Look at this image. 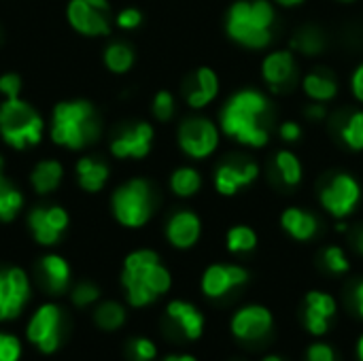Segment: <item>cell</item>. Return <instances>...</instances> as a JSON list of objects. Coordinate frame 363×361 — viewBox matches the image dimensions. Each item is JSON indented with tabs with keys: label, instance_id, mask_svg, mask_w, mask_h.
Instances as JSON below:
<instances>
[{
	"label": "cell",
	"instance_id": "ab89813d",
	"mask_svg": "<svg viewBox=\"0 0 363 361\" xmlns=\"http://www.w3.org/2000/svg\"><path fill=\"white\" fill-rule=\"evenodd\" d=\"M19 91H21V79L19 74L15 72H6L0 77V94L11 100V98H19Z\"/></svg>",
	"mask_w": 363,
	"mask_h": 361
},
{
	"label": "cell",
	"instance_id": "ac0fdd59",
	"mask_svg": "<svg viewBox=\"0 0 363 361\" xmlns=\"http://www.w3.org/2000/svg\"><path fill=\"white\" fill-rule=\"evenodd\" d=\"M336 315V300L323 291H311L304 300V326L311 334L323 336Z\"/></svg>",
	"mask_w": 363,
	"mask_h": 361
},
{
	"label": "cell",
	"instance_id": "30bf717a",
	"mask_svg": "<svg viewBox=\"0 0 363 361\" xmlns=\"http://www.w3.org/2000/svg\"><path fill=\"white\" fill-rule=\"evenodd\" d=\"M111 6L106 0H70L68 21L85 36H106L111 32Z\"/></svg>",
	"mask_w": 363,
	"mask_h": 361
},
{
	"label": "cell",
	"instance_id": "836d02e7",
	"mask_svg": "<svg viewBox=\"0 0 363 361\" xmlns=\"http://www.w3.org/2000/svg\"><path fill=\"white\" fill-rule=\"evenodd\" d=\"M225 245L232 253H249L257 247V234L249 226H234L225 236Z\"/></svg>",
	"mask_w": 363,
	"mask_h": 361
},
{
	"label": "cell",
	"instance_id": "11a10c76",
	"mask_svg": "<svg viewBox=\"0 0 363 361\" xmlns=\"http://www.w3.org/2000/svg\"><path fill=\"white\" fill-rule=\"evenodd\" d=\"M340 2H353V0H340Z\"/></svg>",
	"mask_w": 363,
	"mask_h": 361
},
{
	"label": "cell",
	"instance_id": "cb8c5ba5",
	"mask_svg": "<svg viewBox=\"0 0 363 361\" xmlns=\"http://www.w3.org/2000/svg\"><path fill=\"white\" fill-rule=\"evenodd\" d=\"M302 89L313 102H330L338 96V81L330 70L317 68L302 79Z\"/></svg>",
	"mask_w": 363,
	"mask_h": 361
},
{
	"label": "cell",
	"instance_id": "7dc6e473",
	"mask_svg": "<svg viewBox=\"0 0 363 361\" xmlns=\"http://www.w3.org/2000/svg\"><path fill=\"white\" fill-rule=\"evenodd\" d=\"M274 4H279V6H283V9H294V6H300V4H304L306 0H272Z\"/></svg>",
	"mask_w": 363,
	"mask_h": 361
},
{
	"label": "cell",
	"instance_id": "277c9868",
	"mask_svg": "<svg viewBox=\"0 0 363 361\" xmlns=\"http://www.w3.org/2000/svg\"><path fill=\"white\" fill-rule=\"evenodd\" d=\"M100 117L87 100L60 102L51 117V138L68 149H83L100 138Z\"/></svg>",
	"mask_w": 363,
	"mask_h": 361
},
{
	"label": "cell",
	"instance_id": "60d3db41",
	"mask_svg": "<svg viewBox=\"0 0 363 361\" xmlns=\"http://www.w3.org/2000/svg\"><path fill=\"white\" fill-rule=\"evenodd\" d=\"M140 23H143V13L138 9H132L130 6V9L119 11V15H117V26L123 28V30H134Z\"/></svg>",
	"mask_w": 363,
	"mask_h": 361
},
{
	"label": "cell",
	"instance_id": "c3c4849f",
	"mask_svg": "<svg viewBox=\"0 0 363 361\" xmlns=\"http://www.w3.org/2000/svg\"><path fill=\"white\" fill-rule=\"evenodd\" d=\"M353 245H355L357 253H362L363 255V228H359V230L353 234Z\"/></svg>",
	"mask_w": 363,
	"mask_h": 361
},
{
	"label": "cell",
	"instance_id": "9c48e42d",
	"mask_svg": "<svg viewBox=\"0 0 363 361\" xmlns=\"http://www.w3.org/2000/svg\"><path fill=\"white\" fill-rule=\"evenodd\" d=\"M28 340L40 353H55L64 340V313L55 304H43L28 323Z\"/></svg>",
	"mask_w": 363,
	"mask_h": 361
},
{
	"label": "cell",
	"instance_id": "f5cc1de1",
	"mask_svg": "<svg viewBox=\"0 0 363 361\" xmlns=\"http://www.w3.org/2000/svg\"><path fill=\"white\" fill-rule=\"evenodd\" d=\"M336 230H338V232H347V223H338Z\"/></svg>",
	"mask_w": 363,
	"mask_h": 361
},
{
	"label": "cell",
	"instance_id": "f35d334b",
	"mask_svg": "<svg viewBox=\"0 0 363 361\" xmlns=\"http://www.w3.org/2000/svg\"><path fill=\"white\" fill-rule=\"evenodd\" d=\"M21 357V343L11 336L0 332V361H19Z\"/></svg>",
	"mask_w": 363,
	"mask_h": 361
},
{
	"label": "cell",
	"instance_id": "2e32d148",
	"mask_svg": "<svg viewBox=\"0 0 363 361\" xmlns=\"http://www.w3.org/2000/svg\"><path fill=\"white\" fill-rule=\"evenodd\" d=\"M249 272L242 266L234 264H213L202 274V291L206 298H223L232 289L245 285Z\"/></svg>",
	"mask_w": 363,
	"mask_h": 361
},
{
	"label": "cell",
	"instance_id": "4dcf8cb0",
	"mask_svg": "<svg viewBox=\"0 0 363 361\" xmlns=\"http://www.w3.org/2000/svg\"><path fill=\"white\" fill-rule=\"evenodd\" d=\"M104 64L115 74H125L134 64V49L125 43H111L104 49Z\"/></svg>",
	"mask_w": 363,
	"mask_h": 361
},
{
	"label": "cell",
	"instance_id": "5bb4252c",
	"mask_svg": "<svg viewBox=\"0 0 363 361\" xmlns=\"http://www.w3.org/2000/svg\"><path fill=\"white\" fill-rule=\"evenodd\" d=\"M262 77L272 91H287L298 81V62L291 49H279L264 57Z\"/></svg>",
	"mask_w": 363,
	"mask_h": 361
},
{
	"label": "cell",
	"instance_id": "d6986e66",
	"mask_svg": "<svg viewBox=\"0 0 363 361\" xmlns=\"http://www.w3.org/2000/svg\"><path fill=\"white\" fill-rule=\"evenodd\" d=\"M202 221L194 211H179L168 219L166 238L177 249H189L200 240Z\"/></svg>",
	"mask_w": 363,
	"mask_h": 361
},
{
	"label": "cell",
	"instance_id": "d4e9b609",
	"mask_svg": "<svg viewBox=\"0 0 363 361\" xmlns=\"http://www.w3.org/2000/svg\"><path fill=\"white\" fill-rule=\"evenodd\" d=\"M289 47L291 51H298L302 55H321L325 49H328V36L325 32L319 28V26H313V23H306L302 28H298L289 40Z\"/></svg>",
	"mask_w": 363,
	"mask_h": 361
},
{
	"label": "cell",
	"instance_id": "bcb514c9",
	"mask_svg": "<svg viewBox=\"0 0 363 361\" xmlns=\"http://www.w3.org/2000/svg\"><path fill=\"white\" fill-rule=\"evenodd\" d=\"M353 304H355L357 315L363 319V281H359L353 289Z\"/></svg>",
	"mask_w": 363,
	"mask_h": 361
},
{
	"label": "cell",
	"instance_id": "e575fe53",
	"mask_svg": "<svg viewBox=\"0 0 363 361\" xmlns=\"http://www.w3.org/2000/svg\"><path fill=\"white\" fill-rule=\"evenodd\" d=\"M151 111H153V117H155L157 121H162V123L170 121V119L174 117V111H177L174 96H172L170 91H166V89L157 91V94H155V98H153V106H151Z\"/></svg>",
	"mask_w": 363,
	"mask_h": 361
},
{
	"label": "cell",
	"instance_id": "6da1fadb",
	"mask_svg": "<svg viewBox=\"0 0 363 361\" xmlns=\"http://www.w3.org/2000/svg\"><path fill=\"white\" fill-rule=\"evenodd\" d=\"M270 121L272 102L264 91L253 87L232 94L219 115L221 132L251 149H262L268 145Z\"/></svg>",
	"mask_w": 363,
	"mask_h": 361
},
{
	"label": "cell",
	"instance_id": "44dd1931",
	"mask_svg": "<svg viewBox=\"0 0 363 361\" xmlns=\"http://www.w3.org/2000/svg\"><path fill=\"white\" fill-rule=\"evenodd\" d=\"M219 94V77L213 68L202 66L194 72L187 89H185V98L187 104L191 109H204L208 106Z\"/></svg>",
	"mask_w": 363,
	"mask_h": 361
},
{
	"label": "cell",
	"instance_id": "8fae6325",
	"mask_svg": "<svg viewBox=\"0 0 363 361\" xmlns=\"http://www.w3.org/2000/svg\"><path fill=\"white\" fill-rule=\"evenodd\" d=\"M259 177L257 162L234 155L221 162L215 170V189L221 196H236L242 187H249Z\"/></svg>",
	"mask_w": 363,
	"mask_h": 361
},
{
	"label": "cell",
	"instance_id": "603a6c76",
	"mask_svg": "<svg viewBox=\"0 0 363 361\" xmlns=\"http://www.w3.org/2000/svg\"><path fill=\"white\" fill-rule=\"evenodd\" d=\"M281 226L291 238H296L300 243L311 240L319 232V219L313 213H308L304 209H298V206H289V209L283 211Z\"/></svg>",
	"mask_w": 363,
	"mask_h": 361
},
{
	"label": "cell",
	"instance_id": "4316f807",
	"mask_svg": "<svg viewBox=\"0 0 363 361\" xmlns=\"http://www.w3.org/2000/svg\"><path fill=\"white\" fill-rule=\"evenodd\" d=\"M62 177H64V168H62L60 162L43 160V162H38L34 166V170L30 174V181H32V185H34V189L38 194H51L62 183Z\"/></svg>",
	"mask_w": 363,
	"mask_h": 361
},
{
	"label": "cell",
	"instance_id": "7bdbcfd3",
	"mask_svg": "<svg viewBox=\"0 0 363 361\" xmlns=\"http://www.w3.org/2000/svg\"><path fill=\"white\" fill-rule=\"evenodd\" d=\"M279 134H281V138L285 140V143H298L300 138H302V128H300V123H296V121H283L281 126H279Z\"/></svg>",
	"mask_w": 363,
	"mask_h": 361
},
{
	"label": "cell",
	"instance_id": "52a82bcc",
	"mask_svg": "<svg viewBox=\"0 0 363 361\" xmlns=\"http://www.w3.org/2000/svg\"><path fill=\"white\" fill-rule=\"evenodd\" d=\"M362 200V187L357 179L349 172L332 174L319 189L321 206L336 219L349 217Z\"/></svg>",
	"mask_w": 363,
	"mask_h": 361
},
{
	"label": "cell",
	"instance_id": "f546056e",
	"mask_svg": "<svg viewBox=\"0 0 363 361\" xmlns=\"http://www.w3.org/2000/svg\"><path fill=\"white\" fill-rule=\"evenodd\" d=\"M338 136L351 151H363V111H351L340 121Z\"/></svg>",
	"mask_w": 363,
	"mask_h": 361
},
{
	"label": "cell",
	"instance_id": "e0dca14e",
	"mask_svg": "<svg viewBox=\"0 0 363 361\" xmlns=\"http://www.w3.org/2000/svg\"><path fill=\"white\" fill-rule=\"evenodd\" d=\"M272 328V315L264 306H245L232 319V334L240 340H259Z\"/></svg>",
	"mask_w": 363,
	"mask_h": 361
},
{
	"label": "cell",
	"instance_id": "7a4b0ae2",
	"mask_svg": "<svg viewBox=\"0 0 363 361\" xmlns=\"http://www.w3.org/2000/svg\"><path fill=\"white\" fill-rule=\"evenodd\" d=\"M228 36L247 49H266L274 40L277 11L272 0H236L225 17Z\"/></svg>",
	"mask_w": 363,
	"mask_h": 361
},
{
	"label": "cell",
	"instance_id": "5b68a950",
	"mask_svg": "<svg viewBox=\"0 0 363 361\" xmlns=\"http://www.w3.org/2000/svg\"><path fill=\"white\" fill-rule=\"evenodd\" d=\"M43 117L23 100L11 98L0 104V136L15 149L38 145L43 138Z\"/></svg>",
	"mask_w": 363,
	"mask_h": 361
},
{
	"label": "cell",
	"instance_id": "ee69618b",
	"mask_svg": "<svg viewBox=\"0 0 363 361\" xmlns=\"http://www.w3.org/2000/svg\"><path fill=\"white\" fill-rule=\"evenodd\" d=\"M304 115H306V119H311V121H323V119L328 117L325 102H313V100H311V104H306V109H304Z\"/></svg>",
	"mask_w": 363,
	"mask_h": 361
},
{
	"label": "cell",
	"instance_id": "3957f363",
	"mask_svg": "<svg viewBox=\"0 0 363 361\" xmlns=\"http://www.w3.org/2000/svg\"><path fill=\"white\" fill-rule=\"evenodd\" d=\"M121 283L128 294V302L136 309L155 302L164 296L170 285V272L162 266L160 255L151 249L134 251L125 257Z\"/></svg>",
	"mask_w": 363,
	"mask_h": 361
},
{
	"label": "cell",
	"instance_id": "9a60e30c",
	"mask_svg": "<svg viewBox=\"0 0 363 361\" xmlns=\"http://www.w3.org/2000/svg\"><path fill=\"white\" fill-rule=\"evenodd\" d=\"M153 145V128L147 121H138L130 128H125L119 136L111 143V153L119 160H143L149 155Z\"/></svg>",
	"mask_w": 363,
	"mask_h": 361
},
{
	"label": "cell",
	"instance_id": "f907efd6",
	"mask_svg": "<svg viewBox=\"0 0 363 361\" xmlns=\"http://www.w3.org/2000/svg\"><path fill=\"white\" fill-rule=\"evenodd\" d=\"M357 355H359V361H363V336L362 340H359V345H357Z\"/></svg>",
	"mask_w": 363,
	"mask_h": 361
},
{
	"label": "cell",
	"instance_id": "8d00e7d4",
	"mask_svg": "<svg viewBox=\"0 0 363 361\" xmlns=\"http://www.w3.org/2000/svg\"><path fill=\"white\" fill-rule=\"evenodd\" d=\"M128 353H130L132 361H151L155 360L157 349H155V345H153L151 340H147V338H136V340L130 343Z\"/></svg>",
	"mask_w": 363,
	"mask_h": 361
},
{
	"label": "cell",
	"instance_id": "ffe728a7",
	"mask_svg": "<svg viewBox=\"0 0 363 361\" xmlns=\"http://www.w3.org/2000/svg\"><path fill=\"white\" fill-rule=\"evenodd\" d=\"M36 279L47 294L60 296L70 285V266L60 255H45L36 264Z\"/></svg>",
	"mask_w": 363,
	"mask_h": 361
},
{
	"label": "cell",
	"instance_id": "816d5d0a",
	"mask_svg": "<svg viewBox=\"0 0 363 361\" xmlns=\"http://www.w3.org/2000/svg\"><path fill=\"white\" fill-rule=\"evenodd\" d=\"M264 361H283L279 355H268V357H264Z\"/></svg>",
	"mask_w": 363,
	"mask_h": 361
},
{
	"label": "cell",
	"instance_id": "1f68e13d",
	"mask_svg": "<svg viewBox=\"0 0 363 361\" xmlns=\"http://www.w3.org/2000/svg\"><path fill=\"white\" fill-rule=\"evenodd\" d=\"M23 206V196L0 172V221H11Z\"/></svg>",
	"mask_w": 363,
	"mask_h": 361
},
{
	"label": "cell",
	"instance_id": "d590c367",
	"mask_svg": "<svg viewBox=\"0 0 363 361\" xmlns=\"http://www.w3.org/2000/svg\"><path fill=\"white\" fill-rule=\"evenodd\" d=\"M321 260H323V266H325L330 272H334V274H345V272H349V260H347V255H345V251H342L340 247H328V249L323 251Z\"/></svg>",
	"mask_w": 363,
	"mask_h": 361
},
{
	"label": "cell",
	"instance_id": "4fadbf2b",
	"mask_svg": "<svg viewBox=\"0 0 363 361\" xmlns=\"http://www.w3.org/2000/svg\"><path fill=\"white\" fill-rule=\"evenodd\" d=\"M28 228L38 245H55L68 228V213L62 206H36L28 215Z\"/></svg>",
	"mask_w": 363,
	"mask_h": 361
},
{
	"label": "cell",
	"instance_id": "f6af8a7d",
	"mask_svg": "<svg viewBox=\"0 0 363 361\" xmlns=\"http://www.w3.org/2000/svg\"><path fill=\"white\" fill-rule=\"evenodd\" d=\"M351 91L355 96V100L363 102V64H359L351 77Z\"/></svg>",
	"mask_w": 363,
	"mask_h": 361
},
{
	"label": "cell",
	"instance_id": "f1b7e54d",
	"mask_svg": "<svg viewBox=\"0 0 363 361\" xmlns=\"http://www.w3.org/2000/svg\"><path fill=\"white\" fill-rule=\"evenodd\" d=\"M200 187H202V177L191 166H181L170 177V189L179 198H191L200 191Z\"/></svg>",
	"mask_w": 363,
	"mask_h": 361
},
{
	"label": "cell",
	"instance_id": "b9f144b4",
	"mask_svg": "<svg viewBox=\"0 0 363 361\" xmlns=\"http://www.w3.org/2000/svg\"><path fill=\"white\" fill-rule=\"evenodd\" d=\"M306 360L308 361H338L334 355V349L330 345H323V343H317L308 349L306 353Z\"/></svg>",
	"mask_w": 363,
	"mask_h": 361
},
{
	"label": "cell",
	"instance_id": "83f0119b",
	"mask_svg": "<svg viewBox=\"0 0 363 361\" xmlns=\"http://www.w3.org/2000/svg\"><path fill=\"white\" fill-rule=\"evenodd\" d=\"M274 170L285 187H298L302 183V177H304L302 162L289 149H281L274 153Z\"/></svg>",
	"mask_w": 363,
	"mask_h": 361
},
{
	"label": "cell",
	"instance_id": "8992f818",
	"mask_svg": "<svg viewBox=\"0 0 363 361\" xmlns=\"http://www.w3.org/2000/svg\"><path fill=\"white\" fill-rule=\"evenodd\" d=\"M115 219L125 228H143L155 211V191L149 181L132 179L115 189L111 198Z\"/></svg>",
	"mask_w": 363,
	"mask_h": 361
},
{
	"label": "cell",
	"instance_id": "74e56055",
	"mask_svg": "<svg viewBox=\"0 0 363 361\" xmlns=\"http://www.w3.org/2000/svg\"><path fill=\"white\" fill-rule=\"evenodd\" d=\"M70 298H72L74 306H89V304H94L100 298V289L94 283H79L72 289Z\"/></svg>",
	"mask_w": 363,
	"mask_h": 361
},
{
	"label": "cell",
	"instance_id": "681fc988",
	"mask_svg": "<svg viewBox=\"0 0 363 361\" xmlns=\"http://www.w3.org/2000/svg\"><path fill=\"white\" fill-rule=\"evenodd\" d=\"M164 361H198L196 357H191V355H168Z\"/></svg>",
	"mask_w": 363,
	"mask_h": 361
},
{
	"label": "cell",
	"instance_id": "db71d44e",
	"mask_svg": "<svg viewBox=\"0 0 363 361\" xmlns=\"http://www.w3.org/2000/svg\"><path fill=\"white\" fill-rule=\"evenodd\" d=\"M2 166H4V160H2V155H0V172H2Z\"/></svg>",
	"mask_w": 363,
	"mask_h": 361
},
{
	"label": "cell",
	"instance_id": "7c38bea8",
	"mask_svg": "<svg viewBox=\"0 0 363 361\" xmlns=\"http://www.w3.org/2000/svg\"><path fill=\"white\" fill-rule=\"evenodd\" d=\"M30 298V281L21 268L0 270V321L21 315Z\"/></svg>",
	"mask_w": 363,
	"mask_h": 361
},
{
	"label": "cell",
	"instance_id": "ba28073f",
	"mask_svg": "<svg viewBox=\"0 0 363 361\" xmlns=\"http://www.w3.org/2000/svg\"><path fill=\"white\" fill-rule=\"evenodd\" d=\"M179 147L191 160H204L219 147L221 128L206 117H189L179 126Z\"/></svg>",
	"mask_w": 363,
	"mask_h": 361
},
{
	"label": "cell",
	"instance_id": "484cf974",
	"mask_svg": "<svg viewBox=\"0 0 363 361\" xmlns=\"http://www.w3.org/2000/svg\"><path fill=\"white\" fill-rule=\"evenodd\" d=\"M77 181L85 191L96 194L108 181V166L96 157H81L77 162Z\"/></svg>",
	"mask_w": 363,
	"mask_h": 361
},
{
	"label": "cell",
	"instance_id": "d6a6232c",
	"mask_svg": "<svg viewBox=\"0 0 363 361\" xmlns=\"http://www.w3.org/2000/svg\"><path fill=\"white\" fill-rule=\"evenodd\" d=\"M94 321H96V326L100 330L113 332V330H119L125 323V311L117 302H102L94 313Z\"/></svg>",
	"mask_w": 363,
	"mask_h": 361
},
{
	"label": "cell",
	"instance_id": "7402d4cb",
	"mask_svg": "<svg viewBox=\"0 0 363 361\" xmlns=\"http://www.w3.org/2000/svg\"><path fill=\"white\" fill-rule=\"evenodd\" d=\"M166 315H168V319L172 323H177L183 330L185 338L198 340L202 336V332H204V317H202V313L194 304L183 302V300H174V302L168 304Z\"/></svg>",
	"mask_w": 363,
	"mask_h": 361
}]
</instances>
